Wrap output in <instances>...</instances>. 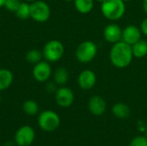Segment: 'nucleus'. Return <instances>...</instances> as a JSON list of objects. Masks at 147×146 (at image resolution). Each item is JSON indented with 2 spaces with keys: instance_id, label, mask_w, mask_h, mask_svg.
Returning a JSON list of instances; mask_svg holds the SVG:
<instances>
[{
  "instance_id": "7ed1b4c3",
  "label": "nucleus",
  "mask_w": 147,
  "mask_h": 146,
  "mask_svg": "<svg viewBox=\"0 0 147 146\" xmlns=\"http://www.w3.org/2000/svg\"><path fill=\"white\" fill-rule=\"evenodd\" d=\"M97 52L98 47L94 41L84 40L78 46L75 52V56L80 63L87 64L96 58Z\"/></svg>"
},
{
  "instance_id": "6ab92c4d",
  "label": "nucleus",
  "mask_w": 147,
  "mask_h": 146,
  "mask_svg": "<svg viewBox=\"0 0 147 146\" xmlns=\"http://www.w3.org/2000/svg\"><path fill=\"white\" fill-rule=\"evenodd\" d=\"M22 110L26 114L34 116L39 113V105L33 100H27L22 104Z\"/></svg>"
},
{
  "instance_id": "f8f14e48",
  "label": "nucleus",
  "mask_w": 147,
  "mask_h": 146,
  "mask_svg": "<svg viewBox=\"0 0 147 146\" xmlns=\"http://www.w3.org/2000/svg\"><path fill=\"white\" fill-rule=\"evenodd\" d=\"M96 83V75L91 70H84L78 77V86L84 90L92 89Z\"/></svg>"
},
{
  "instance_id": "2f4dec72",
  "label": "nucleus",
  "mask_w": 147,
  "mask_h": 146,
  "mask_svg": "<svg viewBox=\"0 0 147 146\" xmlns=\"http://www.w3.org/2000/svg\"><path fill=\"white\" fill-rule=\"evenodd\" d=\"M123 1H124V2L126 3V2H129V1H132V0H123Z\"/></svg>"
},
{
  "instance_id": "9b49d317",
  "label": "nucleus",
  "mask_w": 147,
  "mask_h": 146,
  "mask_svg": "<svg viewBox=\"0 0 147 146\" xmlns=\"http://www.w3.org/2000/svg\"><path fill=\"white\" fill-rule=\"evenodd\" d=\"M141 34L142 33L140 28L134 25H128L124 29H122L121 40L130 46H133L140 40H141Z\"/></svg>"
},
{
  "instance_id": "b1692460",
  "label": "nucleus",
  "mask_w": 147,
  "mask_h": 146,
  "mask_svg": "<svg viewBox=\"0 0 147 146\" xmlns=\"http://www.w3.org/2000/svg\"><path fill=\"white\" fill-rule=\"evenodd\" d=\"M140 30H141V33L147 36V17H146L142 21V22L140 24Z\"/></svg>"
},
{
  "instance_id": "39448f33",
  "label": "nucleus",
  "mask_w": 147,
  "mask_h": 146,
  "mask_svg": "<svg viewBox=\"0 0 147 146\" xmlns=\"http://www.w3.org/2000/svg\"><path fill=\"white\" fill-rule=\"evenodd\" d=\"M65 46L63 43L58 40H51L47 41L42 50L45 59L48 62H57L63 57Z\"/></svg>"
},
{
  "instance_id": "0eeeda50",
  "label": "nucleus",
  "mask_w": 147,
  "mask_h": 146,
  "mask_svg": "<svg viewBox=\"0 0 147 146\" xmlns=\"http://www.w3.org/2000/svg\"><path fill=\"white\" fill-rule=\"evenodd\" d=\"M14 139L17 146H30L35 139V132L30 126H22L16 132Z\"/></svg>"
},
{
  "instance_id": "20e7f679",
  "label": "nucleus",
  "mask_w": 147,
  "mask_h": 146,
  "mask_svg": "<svg viewBox=\"0 0 147 146\" xmlns=\"http://www.w3.org/2000/svg\"><path fill=\"white\" fill-rule=\"evenodd\" d=\"M38 125L41 130L52 133L59 128L60 125V118L56 112L53 110H45L38 116Z\"/></svg>"
},
{
  "instance_id": "9d476101",
  "label": "nucleus",
  "mask_w": 147,
  "mask_h": 146,
  "mask_svg": "<svg viewBox=\"0 0 147 146\" xmlns=\"http://www.w3.org/2000/svg\"><path fill=\"white\" fill-rule=\"evenodd\" d=\"M103 37L109 43L115 44L121 40L122 29L119 25L115 23H110L104 28Z\"/></svg>"
},
{
  "instance_id": "7c9ffc66",
  "label": "nucleus",
  "mask_w": 147,
  "mask_h": 146,
  "mask_svg": "<svg viewBox=\"0 0 147 146\" xmlns=\"http://www.w3.org/2000/svg\"><path fill=\"white\" fill-rule=\"evenodd\" d=\"M146 137L147 138V126H146Z\"/></svg>"
},
{
  "instance_id": "1a4fd4ad",
  "label": "nucleus",
  "mask_w": 147,
  "mask_h": 146,
  "mask_svg": "<svg viewBox=\"0 0 147 146\" xmlns=\"http://www.w3.org/2000/svg\"><path fill=\"white\" fill-rule=\"evenodd\" d=\"M55 101L59 107L68 108L74 102V93L70 88L61 86L55 91Z\"/></svg>"
},
{
  "instance_id": "a211bd4d",
  "label": "nucleus",
  "mask_w": 147,
  "mask_h": 146,
  "mask_svg": "<svg viewBox=\"0 0 147 146\" xmlns=\"http://www.w3.org/2000/svg\"><path fill=\"white\" fill-rule=\"evenodd\" d=\"M76 9L81 14L90 13L94 7V0H74Z\"/></svg>"
},
{
  "instance_id": "4be33fe9",
  "label": "nucleus",
  "mask_w": 147,
  "mask_h": 146,
  "mask_svg": "<svg viewBox=\"0 0 147 146\" xmlns=\"http://www.w3.org/2000/svg\"><path fill=\"white\" fill-rule=\"evenodd\" d=\"M21 0H6L3 7L9 12H16L21 4Z\"/></svg>"
},
{
  "instance_id": "ddd939ff",
  "label": "nucleus",
  "mask_w": 147,
  "mask_h": 146,
  "mask_svg": "<svg viewBox=\"0 0 147 146\" xmlns=\"http://www.w3.org/2000/svg\"><path fill=\"white\" fill-rule=\"evenodd\" d=\"M107 104L105 100L100 96H93L90 98L88 102V108L90 112L95 116H101L106 111Z\"/></svg>"
},
{
  "instance_id": "473e14b6",
  "label": "nucleus",
  "mask_w": 147,
  "mask_h": 146,
  "mask_svg": "<svg viewBox=\"0 0 147 146\" xmlns=\"http://www.w3.org/2000/svg\"><path fill=\"white\" fill-rule=\"evenodd\" d=\"M1 101H2V97H1V95H0V103H1Z\"/></svg>"
},
{
  "instance_id": "c85d7f7f",
  "label": "nucleus",
  "mask_w": 147,
  "mask_h": 146,
  "mask_svg": "<svg viewBox=\"0 0 147 146\" xmlns=\"http://www.w3.org/2000/svg\"><path fill=\"white\" fill-rule=\"evenodd\" d=\"M96 1H97V2H99V3H103V2H104V1H105V0H96Z\"/></svg>"
},
{
  "instance_id": "cd10ccee",
  "label": "nucleus",
  "mask_w": 147,
  "mask_h": 146,
  "mask_svg": "<svg viewBox=\"0 0 147 146\" xmlns=\"http://www.w3.org/2000/svg\"><path fill=\"white\" fill-rule=\"evenodd\" d=\"M23 1H25V2H28V3H32V2H34V1H36V0H23Z\"/></svg>"
},
{
  "instance_id": "f257e3e1",
  "label": "nucleus",
  "mask_w": 147,
  "mask_h": 146,
  "mask_svg": "<svg viewBox=\"0 0 147 146\" xmlns=\"http://www.w3.org/2000/svg\"><path fill=\"white\" fill-rule=\"evenodd\" d=\"M133 59L132 46L122 40L113 44L109 52V59L114 66L120 69L126 68L132 63Z\"/></svg>"
},
{
  "instance_id": "f3484780",
  "label": "nucleus",
  "mask_w": 147,
  "mask_h": 146,
  "mask_svg": "<svg viewBox=\"0 0 147 146\" xmlns=\"http://www.w3.org/2000/svg\"><path fill=\"white\" fill-rule=\"evenodd\" d=\"M132 51L134 57L141 59L147 55V41L144 40H140L138 42L132 46Z\"/></svg>"
},
{
  "instance_id": "f03ea898",
  "label": "nucleus",
  "mask_w": 147,
  "mask_h": 146,
  "mask_svg": "<svg viewBox=\"0 0 147 146\" xmlns=\"http://www.w3.org/2000/svg\"><path fill=\"white\" fill-rule=\"evenodd\" d=\"M101 11L108 20L117 21L125 15L126 4L123 0H105L102 3Z\"/></svg>"
},
{
  "instance_id": "2eb2a0df",
  "label": "nucleus",
  "mask_w": 147,
  "mask_h": 146,
  "mask_svg": "<svg viewBox=\"0 0 147 146\" xmlns=\"http://www.w3.org/2000/svg\"><path fill=\"white\" fill-rule=\"evenodd\" d=\"M112 113L116 118L123 120V119H127L129 117L131 111H130L129 107L127 104L122 103V102H117L113 106Z\"/></svg>"
},
{
  "instance_id": "dca6fc26",
  "label": "nucleus",
  "mask_w": 147,
  "mask_h": 146,
  "mask_svg": "<svg viewBox=\"0 0 147 146\" xmlns=\"http://www.w3.org/2000/svg\"><path fill=\"white\" fill-rule=\"evenodd\" d=\"M69 80V73L65 67H59L53 73V82L56 85L64 86Z\"/></svg>"
},
{
  "instance_id": "aec40b11",
  "label": "nucleus",
  "mask_w": 147,
  "mask_h": 146,
  "mask_svg": "<svg viewBox=\"0 0 147 146\" xmlns=\"http://www.w3.org/2000/svg\"><path fill=\"white\" fill-rule=\"evenodd\" d=\"M15 14L18 18L22 20L30 17V3L25 1L22 2Z\"/></svg>"
},
{
  "instance_id": "6e6552de",
  "label": "nucleus",
  "mask_w": 147,
  "mask_h": 146,
  "mask_svg": "<svg viewBox=\"0 0 147 146\" xmlns=\"http://www.w3.org/2000/svg\"><path fill=\"white\" fill-rule=\"evenodd\" d=\"M34 78L40 83L47 82L52 75V67L48 61H40L34 65L32 71Z\"/></svg>"
},
{
  "instance_id": "c756f323",
  "label": "nucleus",
  "mask_w": 147,
  "mask_h": 146,
  "mask_svg": "<svg viewBox=\"0 0 147 146\" xmlns=\"http://www.w3.org/2000/svg\"><path fill=\"white\" fill-rule=\"evenodd\" d=\"M63 1H65V2H71V1H74V0H63Z\"/></svg>"
},
{
  "instance_id": "412c9836",
  "label": "nucleus",
  "mask_w": 147,
  "mask_h": 146,
  "mask_svg": "<svg viewBox=\"0 0 147 146\" xmlns=\"http://www.w3.org/2000/svg\"><path fill=\"white\" fill-rule=\"evenodd\" d=\"M43 57V54L38 49H31L26 53V60L32 65H35L41 61V59Z\"/></svg>"
},
{
  "instance_id": "423d86ee",
  "label": "nucleus",
  "mask_w": 147,
  "mask_h": 146,
  "mask_svg": "<svg viewBox=\"0 0 147 146\" xmlns=\"http://www.w3.org/2000/svg\"><path fill=\"white\" fill-rule=\"evenodd\" d=\"M51 9L42 0H36L30 3V17L37 22H46L50 18Z\"/></svg>"
},
{
  "instance_id": "4468645a",
  "label": "nucleus",
  "mask_w": 147,
  "mask_h": 146,
  "mask_svg": "<svg viewBox=\"0 0 147 146\" xmlns=\"http://www.w3.org/2000/svg\"><path fill=\"white\" fill-rule=\"evenodd\" d=\"M14 80L13 73L8 70L2 68L0 69V91L9 89Z\"/></svg>"
},
{
  "instance_id": "a878e982",
  "label": "nucleus",
  "mask_w": 147,
  "mask_h": 146,
  "mask_svg": "<svg viewBox=\"0 0 147 146\" xmlns=\"http://www.w3.org/2000/svg\"><path fill=\"white\" fill-rule=\"evenodd\" d=\"M143 9L144 11L147 14V0H143Z\"/></svg>"
},
{
  "instance_id": "bb28decb",
  "label": "nucleus",
  "mask_w": 147,
  "mask_h": 146,
  "mask_svg": "<svg viewBox=\"0 0 147 146\" xmlns=\"http://www.w3.org/2000/svg\"><path fill=\"white\" fill-rule=\"evenodd\" d=\"M5 1H6V0H0V8L3 7V5H4V3H5Z\"/></svg>"
},
{
  "instance_id": "393cba45",
  "label": "nucleus",
  "mask_w": 147,
  "mask_h": 146,
  "mask_svg": "<svg viewBox=\"0 0 147 146\" xmlns=\"http://www.w3.org/2000/svg\"><path fill=\"white\" fill-rule=\"evenodd\" d=\"M47 89L49 91V92H53L54 89H55V85L53 83H49L47 85Z\"/></svg>"
},
{
  "instance_id": "5701e85b",
  "label": "nucleus",
  "mask_w": 147,
  "mask_h": 146,
  "mask_svg": "<svg viewBox=\"0 0 147 146\" xmlns=\"http://www.w3.org/2000/svg\"><path fill=\"white\" fill-rule=\"evenodd\" d=\"M129 146H147V138L144 136H138L132 139Z\"/></svg>"
}]
</instances>
